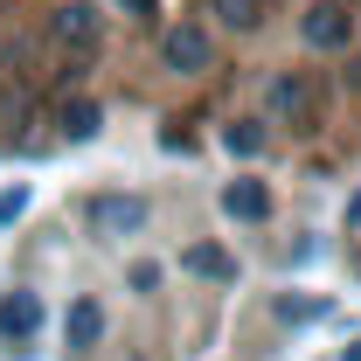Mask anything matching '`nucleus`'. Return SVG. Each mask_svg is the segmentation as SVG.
Returning <instances> with one entry per match:
<instances>
[{"instance_id": "nucleus-1", "label": "nucleus", "mask_w": 361, "mask_h": 361, "mask_svg": "<svg viewBox=\"0 0 361 361\" xmlns=\"http://www.w3.org/2000/svg\"><path fill=\"white\" fill-rule=\"evenodd\" d=\"M90 223L104 236H133V229H146V202L139 195H97L90 202Z\"/></svg>"}, {"instance_id": "nucleus-2", "label": "nucleus", "mask_w": 361, "mask_h": 361, "mask_svg": "<svg viewBox=\"0 0 361 361\" xmlns=\"http://www.w3.org/2000/svg\"><path fill=\"white\" fill-rule=\"evenodd\" d=\"M167 63H174L180 77H195V70H209V63H216V42H209V28H195V21H180L174 35H167Z\"/></svg>"}, {"instance_id": "nucleus-3", "label": "nucleus", "mask_w": 361, "mask_h": 361, "mask_svg": "<svg viewBox=\"0 0 361 361\" xmlns=\"http://www.w3.org/2000/svg\"><path fill=\"white\" fill-rule=\"evenodd\" d=\"M56 42H63V49H77V56H90V49H97V7L70 0V7L56 14Z\"/></svg>"}, {"instance_id": "nucleus-4", "label": "nucleus", "mask_w": 361, "mask_h": 361, "mask_svg": "<svg viewBox=\"0 0 361 361\" xmlns=\"http://www.w3.org/2000/svg\"><path fill=\"white\" fill-rule=\"evenodd\" d=\"M348 35H355V14L348 7H313L306 14V42L313 49H348Z\"/></svg>"}, {"instance_id": "nucleus-5", "label": "nucleus", "mask_w": 361, "mask_h": 361, "mask_svg": "<svg viewBox=\"0 0 361 361\" xmlns=\"http://www.w3.org/2000/svg\"><path fill=\"white\" fill-rule=\"evenodd\" d=\"M223 209L236 216V223H264V216H271L264 180H229V188H223Z\"/></svg>"}, {"instance_id": "nucleus-6", "label": "nucleus", "mask_w": 361, "mask_h": 361, "mask_svg": "<svg viewBox=\"0 0 361 361\" xmlns=\"http://www.w3.org/2000/svg\"><path fill=\"white\" fill-rule=\"evenodd\" d=\"M35 326H42V306H35V292H7V299H0V334H7V341H28Z\"/></svg>"}, {"instance_id": "nucleus-7", "label": "nucleus", "mask_w": 361, "mask_h": 361, "mask_svg": "<svg viewBox=\"0 0 361 361\" xmlns=\"http://www.w3.org/2000/svg\"><path fill=\"white\" fill-rule=\"evenodd\" d=\"M180 264L195 271V278H216V285H223V278H236V257H229L223 243H188V257H180Z\"/></svg>"}, {"instance_id": "nucleus-8", "label": "nucleus", "mask_w": 361, "mask_h": 361, "mask_svg": "<svg viewBox=\"0 0 361 361\" xmlns=\"http://www.w3.org/2000/svg\"><path fill=\"white\" fill-rule=\"evenodd\" d=\"M63 334H70V348H97V334H104V306H97V299H77L70 319H63Z\"/></svg>"}, {"instance_id": "nucleus-9", "label": "nucleus", "mask_w": 361, "mask_h": 361, "mask_svg": "<svg viewBox=\"0 0 361 361\" xmlns=\"http://www.w3.org/2000/svg\"><path fill=\"white\" fill-rule=\"evenodd\" d=\"M56 126H63V139H97V104L90 97H63Z\"/></svg>"}, {"instance_id": "nucleus-10", "label": "nucleus", "mask_w": 361, "mask_h": 361, "mask_svg": "<svg viewBox=\"0 0 361 361\" xmlns=\"http://www.w3.org/2000/svg\"><path fill=\"white\" fill-rule=\"evenodd\" d=\"M271 104H278V111H292V118H299V111H306V104H313V90H306V77H278V84H271Z\"/></svg>"}, {"instance_id": "nucleus-11", "label": "nucleus", "mask_w": 361, "mask_h": 361, "mask_svg": "<svg viewBox=\"0 0 361 361\" xmlns=\"http://www.w3.org/2000/svg\"><path fill=\"white\" fill-rule=\"evenodd\" d=\"M223 7V21H236V28H257L264 21V0H216Z\"/></svg>"}, {"instance_id": "nucleus-12", "label": "nucleus", "mask_w": 361, "mask_h": 361, "mask_svg": "<svg viewBox=\"0 0 361 361\" xmlns=\"http://www.w3.org/2000/svg\"><path fill=\"white\" fill-rule=\"evenodd\" d=\"M223 146L250 160V153H264V133H257V126H229V133H223Z\"/></svg>"}, {"instance_id": "nucleus-13", "label": "nucleus", "mask_w": 361, "mask_h": 361, "mask_svg": "<svg viewBox=\"0 0 361 361\" xmlns=\"http://www.w3.org/2000/svg\"><path fill=\"white\" fill-rule=\"evenodd\" d=\"M278 313H285V319H313L319 306H313V299H278Z\"/></svg>"}, {"instance_id": "nucleus-14", "label": "nucleus", "mask_w": 361, "mask_h": 361, "mask_svg": "<svg viewBox=\"0 0 361 361\" xmlns=\"http://www.w3.org/2000/svg\"><path fill=\"white\" fill-rule=\"evenodd\" d=\"M160 285V264H133V292H153Z\"/></svg>"}, {"instance_id": "nucleus-15", "label": "nucleus", "mask_w": 361, "mask_h": 361, "mask_svg": "<svg viewBox=\"0 0 361 361\" xmlns=\"http://www.w3.org/2000/svg\"><path fill=\"white\" fill-rule=\"evenodd\" d=\"M14 216H21V188H14V195H0V223H14Z\"/></svg>"}, {"instance_id": "nucleus-16", "label": "nucleus", "mask_w": 361, "mask_h": 361, "mask_svg": "<svg viewBox=\"0 0 361 361\" xmlns=\"http://www.w3.org/2000/svg\"><path fill=\"white\" fill-rule=\"evenodd\" d=\"M348 361H361V341H355V348H348Z\"/></svg>"}, {"instance_id": "nucleus-17", "label": "nucleus", "mask_w": 361, "mask_h": 361, "mask_svg": "<svg viewBox=\"0 0 361 361\" xmlns=\"http://www.w3.org/2000/svg\"><path fill=\"white\" fill-rule=\"evenodd\" d=\"M348 216H355V223H361V202H355V209H348Z\"/></svg>"}, {"instance_id": "nucleus-18", "label": "nucleus", "mask_w": 361, "mask_h": 361, "mask_svg": "<svg viewBox=\"0 0 361 361\" xmlns=\"http://www.w3.org/2000/svg\"><path fill=\"white\" fill-rule=\"evenodd\" d=\"M355 84H361V63H355Z\"/></svg>"}]
</instances>
